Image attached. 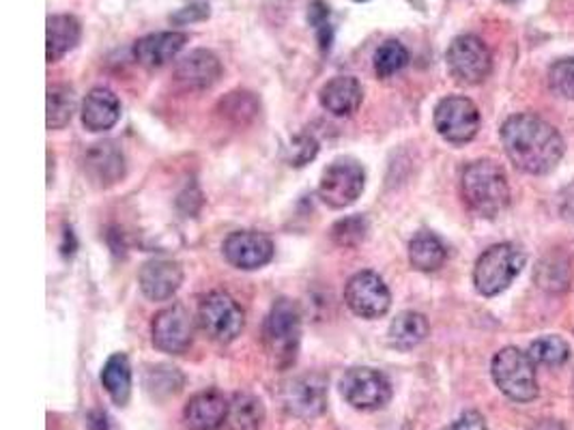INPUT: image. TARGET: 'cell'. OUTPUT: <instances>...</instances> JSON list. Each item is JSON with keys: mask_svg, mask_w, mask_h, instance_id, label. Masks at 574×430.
<instances>
[{"mask_svg": "<svg viewBox=\"0 0 574 430\" xmlns=\"http://www.w3.org/2000/svg\"><path fill=\"white\" fill-rule=\"evenodd\" d=\"M491 374L499 392L514 402H532L541 394L534 360L516 347H504L495 353Z\"/></svg>", "mask_w": 574, "mask_h": 430, "instance_id": "277c9868", "label": "cell"}, {"mask_svg": "<svg viewBox=\"0 0 574 430\" xmlns=\"http://www.w3.org/2000/svg\"><path fill=\"white\" fill-rule=\"evenodd\" d=\"M142 296L151 301H168L184 284V269L175 261L156 259L145 263L138 273Z\"/></svg>", "mask_w": 574, "mask_h": 430, "instance_id": "e0dca14e", "label": "cell"}, {"mask_svg": "<svg viewBox=\"0 0 574 430\" xmlns=\"http://www.w3.org/2000/svg\"><path fill=\"white\" fill-rule=\"evenodd\" d=\"M327 386L329 381L320 372L295 374L278 390L280 407L295 420L313 422L327 409Z\"/></svg>", "mask_w": 574, "mask_h": 430, "instance_id": "8992f818", "label": "cell"}, {"mask_svg": "<svg viewBox=\"0 0 574 430\" xmlns=\"http://www.w3.org/2000/svg\"><path fill=\"white\" fill-rule=\"evenodd\" d=\"M340 392L357 411H379L392 400V383L379 370L357 366L345 372Z\"/></svg>", "mask_w": 574, "mask_h": 430, "instance_id": "30bf717a", "label": "cell"}, {"mask_svg": "<svg viewBox=\"0 0 574 430\" xmlns=\"http://www.w3.org/2000/svg\"><path fill=\"white\" fill-rule=\"evenodd\" d=\"M76 93L71 87L67 84H55L48 89V106H46V112H48V130H63L65 126H69V121L73 119L76 114Z\"/></svg>", "mask_w": 574, "mask_h": 430, "instance_id": "4316f807", "label": "cell"}, {"mask_svg": "<svg viewBox=\"0 0 574 430\" xmlns=\"http://www.w3.org/2000/svg\"><path fill=\"white\" fill-rule=\"evenodd\" d=\"M265 422V407L263 400L248 392H237L230 398L226 430H260Z\"/></svg>", "mask_w": 574, "mask_h": 430, "instance_id": "d4e9b609", "label": "cell"}, {"mask_svg": "<svg viewBox=\"0 0 574 430\" xmlns=\"http://www.w3.org/2000/svg\"><path fill=\"white\" fill-rule=\"evenodd\" d=\"M209 18V2L207 0H194L190 4L181 7L177 13L170 16V20L175 24H191V22H200Z\"/></svg>", "mask_w": 574, "mask_h": 430, "instance_id": "8d00e7d4", "label": "cell"}, {"mask_svg": "<svg viewBox=\"0 0 574 430\" xmlns=\"http://www.w3.org/2000/svg\"><path fill=\"white\" fill-rule=\"evenodd\" d=\"M308 22L317 31L320 50L329 52L331 41H334V29L329 24V4L325 0H313L308 4Z\"/></svg>", "mask_w": 574, "mask_h": 430, "instance_id": "836d02e7", "label": "cell"}, {"mask_svg": "<svg viewBox=\"0 0 574 430\" xmlns=\"http://www.w3.org/2000/svg\"><path fill=\"white\" fill-rule=\"evenodd\" d=\"M101 386L115 404L126 407L131 398V366L128 356L115 353L101 368Z\"/></svg>", "mask_w": 574, "mask_h": 430, "instance_id": "cb8c5ba5", "label": "cell"}, {"mask_svg": "<svg viewBox=\"0 0 574 430\" xmlns=\"http://www.w3.org/2000/svg\"><path fill=\"white\" fill-rule=\"evenodd\" d=\"M320 106L334 114V117H352L362 101H364V91L362 84L357 82V78L353 76H336L329 82L323 84L319 91Z\"/></svg>", "mask_w": 574, "mask_h": 430, "instance_id": "ffe728a7", "label": "cell"}, {"mask_svg": "<svg viewBox=\"0 0 574 430\" xmlns=\"http://www.w3.org/2000/svg\"><path fill=\"white\" fill-rule=\"evenodd\" d=\"M447 250L442 239L433 232L422 231L415 234L409 243V263L417 271L430 273L442 269L446 263Z\"/></svg>", "mask_w": 574, "mask_h": 430, "instance_id": "484cf974", "label": "cell"}, {"mask_svg": "<svg viewBox=\"0 0 574 430\" xmlns=\"http://www.w3.org/2000/svg\"><path fill=\"white\" fill-rule=\"evenodd\" d=\"M82 37V24L78 18L69 13H59L48 18L46 29V59L48 63L61 61L67 52H71Z\"/></svg>", "mask_w": 574, "mask_h": 430, "instance_id": "7402d4cb", "label": "cell"}, {"mask_svg": "<svg viewBox=\"0 0 574 430\" xmlns=\"http://www.w3.org/2000/svg\"><path fill=\"white\" fill-rule=\"evenodd\" d=\"M228 404L218 390L198 392L184 407V422L190 430H220L226 424Z\"/></svg>", "mask_w": 574, "mask_h": 430, "instance_id": "d6986e66", "label": "cell"}, {"mask_svg": "<svg viewBox=\"0 0 574 430\" xmlns=\"http://www.w3.org/2000/svg\"><path fill=\"white\" fill-rule=\"evenodd\" d=\"M368 231H370V227H368V220L364 216H349L345 220H338L331 227L329 237L340 248H355L368 237Z\"/></svg>", "mask_w": 574, "mask_h": 430, "instance_id": "1f68e13d", "label": "cell"}, {"mask_svg": "<svg viewBox=\"0 0 574 430\" xmlns=\"http://www.w3.org/2000/svg\"><path fill=\"white\" fill-rule=\"evenodd\" d=\"M87 430H108V418L101 411H91L87 418Z\"/></svg>", "mask_w": 574, "mask_h": 430, "instance_id": "f35d334b", "label": "cell"}, {"mask_svg": "<svg viewBox=\"0 0 574 430\" xmlns=\"http://www.w3.org/2000/svg\"><path fill=\"white\" fill-rule=\"evenodd\" d=\"M461 192L467 207L479 218H497L511 204V186L504 168L491 160L472 162L463 170Z\"/></svg>", "mask_w": 574, "mask_h": 430, "instance_id": "7a4b0ae2", "label": "cell"}, {"mask_svg": "<svg viewBox=\"0 0 574 430\" xmlns=\"http://www.w3.org/2000/svg\"><path fill=\"white\" fill-rule=\"evenodd\" d=\"M504 2H516V0H504Z\"/></svg>", "mask_w": 574, "mask_h": 430, "instance_id": "ab89813d", "label": "cell"}, {"mask_svg": "<svg viewBox=\"0 0 574 430\" xmlns=\"http://www.w3.org/2000/svg\"><path fill=\"white\" fill-rule=\"evenodd\" d=\"M442 430H486V420L478 411H467L458 420H454L449 427Z\"/></svg>", "mask_w": 574, "mask_h": 430, "instance_id": "74e56055", "label": "cell"}, {"mask_svg": "<svg viewBox=\"0 0 574 430\" xmlns=\"http://www.w3.org/2000/svg\"><path fill=\"white\" fill-rule=\"evenodd\" d=\"M573 271L566 259L562 257H546L541 266L536 267V282L548 293H564L571 284Z\"/></svg>", "mask_w": 574, "mask_h": 430, "instance_id": "f546056e", "label": "cell"}, {"mask_svg": "<svg viewBox=\"0 0 574 430\" xmlns=\"http://www.w3.org/2000/svg\"><path fill=\"white\" fill-rule=\"evenodd\" d=\"M548 89L564 100H574V59H562L551 66Z\"/></svg>", "mask_w": 574, "mask_h": 430, "instance_id": "d6a6232c", "label": "cell"}, {"mask_svg": "<svg viewBox=\"0 0 574 430\" xmlns=\"http://www.w3.org/2000/svg\"><path fill=\"white\" fill-rule=\"evenodd\" d=\"M525 267V254L514 243H497L488 248L474 267V284L484 298L504 293Z\"/></svg>", "mask_w": 574, "mask_h": 430, "instance_id": "5b68a950", "label": "cell"}, {"mask_svg": "<svg viewBox=\"0 0 574 430\" xmlns=\"http://www.w3.org/2000/svg\"><path fill=\"white\" fill-rule=\"evenodd\" d=\"M366 172L352 158H338L320 174L319 199L331 209H347L362 197Z\"/></svg>", "mask_w": 574, "mask_h": 430, "instance_id": "ba28073f", "label": "cell"}, {"mask_svg": "<svg viewBox=\"0 0 574 430\" xmlns=\"http://www.w3.org/2000/svg\"><path fill=\"white\" fill-rule=\"evenodd\" d=\"M263 340L274 364L283 370L295 364L301 342V312L295 301L283 298L271 306L265 319Z\"/></svg>", "mask_w": 574, "mask_h": 430, "instance_id": "3957f363", "label": "cell"}, {"mask_svg": "<svg viewBox=\"0 0 574 430\" xmlns=\"http://www.w3.org/2000/svg\"><path fill=\"white\" fill-rule=\"evenodd\" d=\"M504 151L512 164L527 174H548L562 162L566 142L562 133L538 114H512L502 126Z\"/></svg>", "mask_w": 574, "mask_h": 430, "instance_id": "6da1fadb", "label": "cell"}, {"mask_svg": "<svg viewBox=\"0 0 574 430\" xmlns=\"http://www.w3.org/2000/svg\"><path fill=\"white\" fill-rule=\"evenodd\" d=\"M428 331L430 328H428V321L424 314L414 312V310H405L389 323L387 342H389V347H394L398 351H412L426 340Z\"/></svg>", "mask_w": 574, "mask_h": 430, "instance_id": "603a6c76", "label": "cell"}, {"mask_svg": "<svg viewBox=\"0 0 574 430\" xmlns=\"http://www.w3.org/2000/svg\"><path fill=\"white\" fill-rule=\"evenodd\" d=\"M222 106L224 117L226 119H235L237 123H244V119H253L256 112H258V106L256 100L250 93H230L226 100L220 103Z\"/></svg>", "mask_w": 574, "mask_h": 430, "instance_id": "e575fe53", "label": "cell"}, {"mask_svg": "<svg viewBox=\"0 0 574 430\" xmlns=\"http://www.w3.org/2000/svg\"><path fill=\"white\" fill-rule=\"evenodd\" d=\"M435 130L449 144H467L479 130L478 106L469 98L449 96L435 108Z\"/></svg>", "mask_w": 574, "mask_h": 430, "instance_id": "8fae6325", "label": "cell"}, {"mask_svg": "<svg viewBox=\"0 0 574 430\" xmlns=\"http://www.w3.org/2000/svg\"><path fill=\"white\" fill-rule=\"evenodd\" d=\"M317 153H319V142L308 133H299L290 142L288 162L290 166H306L317 158Z\"/></svg>", "mask_w": 574, "mask_h": 430, "instance_id": "d590c367", "label": "cell"}, {"mask_svg": "<svg viewBox=\"0 0 574 430\" xmlns=\"http://www.w3.org/2000/svg\"><path fill=\"white\" fill-rule=\"evenodd\" d=\"M407 66H409V50L396 39L385 41L375 52V71L379 78H392Z\"/></svg>", "mask_w": 574, "mask_h": 430, "instance_id": "4dcf8cb0", "label": "cell"}, {"mask_svg": "<svg viewBox=\"0 0 574 430\" xmlns=\"http://www.w3.org/2000/svg\"><path fill=\"white\" fill-rule=\"evenodd\" d=\"M82 168L96 188H110L126 177V158L115 142H97L85 153Z\"/></svg>", "mask_w": 574, "mask_h": 430, "instance_id": "2e32d148", "label": "cell"}, {"mask_svg": "<svg viewBox=\"0 0 574 430\" xmlns=\"http://www.w3.org/2000/svg\"><path fill=\"white\" fill-rule=\"evenodd\" d=\"M154 347L168 356H184L194 342V317L184 303L160 310L151 323Z\"/></svg>", "mask_w": 574, "mask_h": 430, "instance_id": "7c38bea8", "label": "cell"}, {"mask_svg": "<svg viewBox=\"0 0 574 430\" xmlns=\"http://www.w3.org/2000/svg\"><path fill=\"white\" fill-rule=\"evenodd\" d=\"M573 388H574V379H573Z\"/></svg>", "mask_w": 574, "mask_h": 430, "instance_id": "60d3db41", "label": "cell"}, {"mask_svg": "<svg viewBox=\"0 0 574 430\" xmlns=\"http://www.w3.org/2000/svg\"><path fill=\"white\" fill-rule=\"evenodd\" d=\"M82 126L89 132H108L121 119V101L110 89H93L82 101Z\"/></svg>", "mask_w": 574, "mask_h": 430, "instance_id": "44dd1931", "label": "cell"}, {"mask_svg": "<svg viewBox=\"0 0 574 430\" xmlns=\"http://www.w3.org/2000/svg\"><path fill=\"white\" fill-rule=\"evenodd\" d=\"M177 82L188 91H207L222 78V63L211 50H191L175 67Z\"/></svg>", "mask_w": 574, "mask_h": 430, "instance_id": "9a60e30c", "label": "cell"}, {"mask_svg": "<svg viewBox=\"0 0 574 430\" xmlns=\"http://www.w3.org/2000/svg\"><path fill=\"white\" fill-rule=\"evenodd\" d=\"M222 250L226 261L244 271H255L271 263L276 252L274 241L265 232L258 231L230 232L224 241Z\"/></svg>", "mask_w": 574, "mask_h": 430, "instance_id": "5bb4252c", "label": "cell"}, {"mask_svg": "<svg viewBox=\"0 0 574 430\" xmlns=\"http://www.w3.org/2000/svg\"><path fill=\"white\" fill-rule=\"evenodd\" d=\"M530 358L534 360L536 366H548V368H555V366H564L571 358V347L564 338L560 336H541L538 340H534L530 344Z\"/></svg>", "mask_w": 574, "mask_h": 430, "instance_id": "f1b7e54d", "label": "cell"}, {"mask_svg": "<svg viewBox=\"0 0 574 430\" xmlns=\"http://www.w3.org/2000/svg\"><path fill=\"white\" fill-rule=\"evenodd\" d=\"M345 301L362 319H382L392 308V293L379 273L359 271L345 287Z\"/></svg>", "mask_w": 574, "mask_h": 430, "instance_id": "4fadbf2b", "label": "cell"}, {"mask_svg": "<svg viewBox=\"0 0 574 430\" xmlns=\"http://www.w3.org/2000/svg\"><path fill=\"white\" fill-rule=\"evenodd\" d=\"M196 321L214 342L228 344L246 328V312L228 293L214 291L200 301Z\"/></svg>", "mask_w": 574, "mask_h": 430, "instance_id": "52a82bcc", "label": "cell"}, {"mask_svg": "<svg viewBox=\"0 0 574 430\" xmlns=\"http://www.w3.org/2000/svg\"><path fill=\"white\" fill-rule=\"evenodd\" d=\"M188 39V34L179 31L147 34L133 43V59L147 69H160L179 57Z\"/></svg>", "mask_w": 574, "mask_h": 430, "instance_id": "ac0fdd59", "label": "cell"}, {"mask_svg": "<svg viewBox=\"0 0 574 430\" xmlns=\"http://www.w3.org/2000/svg\"><path fill=\"white\" fill-rule=\"evenodd\" d=\"M145 388L147 392L158 400L177 397L184 388V374L175 366H151L145 372Z\"/></svg>", "mask_w": 574, "mask_h": 430, "instance_id": "83f0119b", "label": "cell"}, {"mask_svg": "<svg viewBox=\"0 0 574 430\" xmlns=\"http://www.w3.org/2000/svg\"><path fill=\"white\" fill-rule=\"evenodd\" d=\"M446 61L452 78L469 87L484 82L493 67L488 46L476 34L456 37L447 48Z\"/></svg>", "mask_w": 574, "mask_h": 430, "instance_id": "9c48e42d", "label": "cell"}]
</instances>
